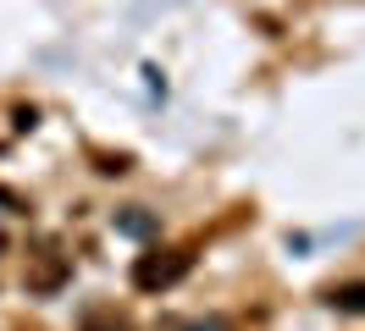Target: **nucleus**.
I'll list each match as a JSON object with an SVG mask.
<instances>
[{
  "label": "nucleus",
  "mask_w": 365,
  "mask_h": 331,
  "mask_svg": "<svg viewBox=\"0 0 365 331\" xmlns=\"http://www.w3.org/2000/svg\"><path fill=\"white\" fill-rule=\"evenodd\" d=\"M182 270H188V254H144V260L133 265V287L155 293V287H172Z\"/></svg>",
  "instance_id": "1"
},
{
  "label": "nucleus",
  "mask_w": 365,
  "mask_h": 331,
  "mask_svg": "<svg viewBox=\"0 0 365 331\" xmlns=\"http://www.w3.org/2000/svg\"><path fill=\"white\" fill-rule=\"evenodd\" d=\"M327 304L338 309V315H365V282H343L327 293Z\"/></svg>",
  "instance_id": "2"
},
{
  "label": "nucleus",
  "mask_w": 365,
  "mask_h": 331,
  "mask_svg": "<svg viewBox=\"0 0 365 331\" xmlns=\"http://www.w3.org/2000/svg\"><path fill=\"white\" fill-rule=\"evenodd\" d=\"M188 331H232V326H227V320H222V315H210V320H194V326H188Z\"/></svg>",
  "instance_id": "3"
},
{
  "label": "nucleus",
  "mask_w": 365,
  "mask_h": 331,
  "mask_svg": "<svg viewBox=\"0 0 365 331\" xmlns=\"http://www.w3.org/2000/svg\"><path fill=\"white\" fill-rule=\"evenodd\" d=\"M0 248H6V238H0Z\"/></svg>",
  "instance_id": "4"
}]
</instances>
